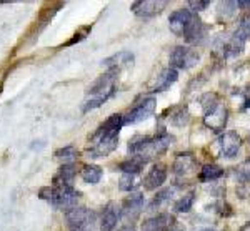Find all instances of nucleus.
<instances>
[{
    "mask_svg": "<svg viewBox=\"0 0 250 231\" xmlns=\"http://www.w3.org/2000/svg\"><path fill=\"white\" fill-rule=\"evenodd\" d=\"M124 127V115L115 113L95 130L90 136V147L87 150V155L90 158H104L110 155L119 147V133Z\"/></svg>",
    "mask_w": 250,
    "mask_h": 231,
    "instance_id": "obj_1",
    "label": "nucleus"
},
{
    "mask_svg": "<svg viewBox=\"0 0 250 231\" xmlns=\"http://www.w3.org/2000/svg\"><path fill=\"white\" fill-rule=\"evenodd\" d=\"M173 141H175L173 135L160 128V132L152 136H137V138L132 140L128 143V153H130V156H140L150 161L157 156L164 155L173 145Z\"/></svg>",
    "mask_w": 250,
    "mask_h": 231,
    "instance_id": "obj_2",
    "label": "nucleus"
},
{
    "mask_svg": "<svg viewBox=\"0 0 250 231\" xmlns=\"http://www.w3.org/2000/svg\"><path fill=\"white\" fill-rule=\"evenodd\" d=\"M117 75H119V72L117 70H107L105 74L100 75L99 78H97L95 82L88 87L85 102H83V107H82L83 113L102 107L107 100H110L112 96L115 95Z\"/></svg>",
    "mask_w": 250,
    "mask_h": 231,
    "instance_id": "obj_3",
    "label": "nucleus"
},
{
    "mask_svg": "<svg viewBox=\"0 0 250 231\" xmlns=\"http://www.w3.org/2000/svg\"><path fill=\"white\" fill-rule=\"evenodd\" d=\"M39 198L43 201H47L50 206H54L55 210H68L75 208L79 203L80 193L74 186L68 185H52L45 186L39 192Z\"/></svg>",
    "mask_w": 250,
    "mask_h": 231,
    "instance_id": "obj_4",
    "label": "nucleus"
},
{
    "mask_svg": "<svg viewBox=\"0 0 250 231\" xmlns=\"http://www.w3.org/2000/svg\"><path fill=\"white\" fill-rule=\"evenodd\" d=\"M205 113H204V125L208 130L215 133L224 132L225 125L229 120V110L224 103L219 100V96L215 93H207L202 98Z\"/></svg>",
    "mask_w": 250,
    "mask_h": 231,
    "instance_id": "obj_5",
    "label": "nucleus"
},
{
    "mask_svg": "<svg viewBox=\"0 0 250 231\" xmlns=\"http://www.w3.org/2000/svg\"><path fill=\"white\" fill-rule=\"evenodd\" d=\"M250 38V15H244L239 20L235 32L232 34V38L222 47V54L224 57H235L244 50L245 43Z\"/></svg>",
    "mask_w": 250,
    "mask_h": 231,
    "instance_id": "obj_6",
    "label": "nucleus"
},
{
    "mask_svg": "<svg viewBox=\"0 0 250 231\" xmlns=\"http://www.w3.org/2000/svg\"><path fill=\"white\" fill-rule=\"evenodd\" d=\"M65 220L72 231H88V228H92V225L97 221V214L83 206H75L65 212Z\"/></svg>",
    "mask_w": 250,
    "mask_h": 231,
    "instance_id": "obj_7",
    "label": "nucleus"
},
{
    "mask_svg": "<svg viewBox=\"0 0 250 231\" xmlns=\"http://www.w3.org/2000/svg\"><path fill=\"white\" fill-rule=\"evenodd\" d=\"M155 108H157V102L154 96H144L142 100H139L132 107V110H128L124 115V125H135L150 118L155 113Z\"/></svg>",
    "mask_w": 250,
    "mask_h": 231,
    "instance_id": "obj_8",
    "label": "nucleus"
},
{
    "mask_svg": "<svg viewBox=\"0 0 250 231\" xmlns=\"http://www.w3.org/2000/svg\"><path fill=\"white\" fill-rule=\"evenodd\" d=\"M200 62V54L192 47L179 45L170 54V68L173 70H188Z\"/></svg>",
    "mask_w": 250,
    "mask_h": 231,
    "instance_id": "obj_9",
    "label": "nucleus"
},
{
    "mask_svg": "<svg viewBox=\"0 0 250 231\" xmlns=\"http://www.w3.org/2000/svg\"><path fill=\"white\" fill-rule=\"evenodd\" d=\"M193 20H195V15L192 14L188 9H179L173 14H170L168 17V28L173 35L177 37H185L187 32L190 30Z\"/></svg>",
    "mask_w": 250,
    "mask_h": 231,
    "instance_id": "obj_10",
    "label": "nucleus"
},
{
    "mask_svg": "<svg viewBox=\"0 0 250 231\" xmlns=\"http://www.w3.org/2000/svg\"><path fill=\"white\" fill-rule=\"evenodd\" d=\"M197 167H199V163H197L195 155L190 152H184L177 153L172 165V172L180 178H187L193 175V173H197Z\"/></svg>",
    "mask_w": 250,
    "mask_h": 231,
    "instance_id": "obj_11",
    "label": "nucleus"
},
{
    "mask_svg": "<svg viewBox=\"0 0 250 231\" xmlns=\"http://www.w3.org/2000/svg\"><path fill=\"white\" fill-rule=\"evenodd\" d=\"M142 231H180L170 213H159L142 223Z\"/></svg>",
    "mask_w": 250,
    "mask_h": 231,
    "instance_id": "obj_12",
    "label": "nucleus"
},
{
    "mask_svg": "<svg viewBox=\"0 0 250 231\" xmlns=\"http://www.w3.org/2000/svg\"><path fill=\"white\" fill-rule=\"evenodd\" d=\"M217 148H219V155L222 158H233L242 148V138L237 133L227 132L219 136L217 140Z\"/></svg>",
    "mask_w": 250,
    "mask_h": 231,
    "instance_id": "obj_13",
    "label": "nucleus"
},
{
    "mask_svg": "<svg viewBox=\"0 0 250 231\" xmlns=\"http://www.w3.org/2000/svg\"><path fill=\"white\" fill-rule=\"evenodd\" d=\"M168 5L167 0H139L132 5V12L140 19H152L162 14V10Z\"/></svg>",
    "mask_w": 250,
    "mask_h": 231,
    "instance_id": "obj_14",
    "label": "nucleus"
},
{
    "mask_svg": "<svg viewBox=\"0 0 250 231\" xmlns=\"http://www.w3.org/2000/svg\"><path fill=\"white\" fill-rule=\"evenodd\" d=\"M120 218H122V206L115 203V201H108L102 210L100 228H102V231H114L119 225Z\"/></svg>",
    "mask_w": 250,
    "mask_h": 231,
    "instance_id": "obj_15",
    "label": "nucleus"
},
{
    "mask_svg": "<svg viewBox=\"0 0 250 231\" xmlns=\"http://www.w3.org/2000/svg\"><path fill=\"white\" fill-rule=\"evenodd\" d=\"M144 208V194L142 193H130V196L125 198L122 203V216L132 225V221H135L139 218V214L142 213Z\"/></svg>",
    "mask_w": 250,
    "mask_h": 231,
    "instance_id": "obj_16",
    "label": "nucleus"
},
{
    "mask_svg": "<svg viewBox=\"0 0 250 231\" xmlns=\"http://www.w3.org/2000/svg\"><path fill=\"white\" fill-rule=\"evenodd\" d=\"M177 78H179L177 70H173V68H170V67L164 68V70L160 72V74L157 75L150 83H148V92L159 93V92L168 90V88H170L172 85L177 82Z\"/></svg>",
    "mask_w": 250,
    "mask_h": 231,
    "instance_id": "obj_17",
    "label": "nucleus"
},
{
    "mask_svg": "<svg viewBox=\"0 0 250 231\" xmlns=\"http://www.w3.org/2000/svg\"><path fill=\"white\" fill-rule=\"evenodd\" d=\"M165 180H167V167L164 163H155L154 167L148 170L147 176L144 180V186L145 190L152 192V190L160 188L165 183Z\"/></svg>",
    "mask_w": 250,
    "mask_h": 231,
    "instance_id": "obj_18",
    "label": "nucleus"
},
{
    "mask_svg": "<svg viewBox=\"0 0 250 231\" xmlns=\"http://www.w3.org/2000/svg\"><path fill=\"white\" fill-rule=\"evenodd\" d=\"M134 62H135L134 54H130V52H127V50H122V52H117L115 55L105 58L102 62V65L107 68V70L120 72L122 68H130L132 65H134Z\"/></svg>",
    "mask_w": 250,
    "mask_h": 231,
    "instance_id": "obj_19",
    "label": "nucleus"
},
{
    "mask_svg": "<svg viewBox=\"0 0 250 231\" xmlns=\"http://www.w3.org/2000/svg\"><path fill=\"white\" fill-rule=\"evenodd\" d=\"M207 32H208L207 25H205L202 20L195 15V20H193L190 30H188L187 35H185V42L192 43V45H200V43L205 40V37H207Z\"/></svg>",
    "mask_w": 250,
    "mask_h": 231,
    "instance_id": "obj_20",
    "label": "nucleus"
},
{
    "mask_svg": "<svg viewBox=\"0 0 250 231\" xmlns=\"http://www.w3.org/2000/svg\"><path fill=\"white\" fill-rule=\"evenodd\" d=\"M167 113H168L167 116L168 123L173 125V127H184L190 120V113H188V108L185 105H177V107L168 108Z\"/></svg>",
    "mask_w": 250,
    "mask_h": 231,
    "instance_id": "obj_21",
    "label": "nucleus"
},
{
    "mask_svg": "<svg viewBox=\"0 0 250 231\" xmlns=\"http://www.w3.org/2000/svg\"><path fill=\"white\" fill-rule=\"evenodd\" d=\"M148 161L145 158H140V156H130L127 158L122 163H119V170L122 173H130V175H139L140 172L145 168Z\"/></svg>",
    "mask_w": 250,
    "mask_h": 231,
    "instance_id": "obj_22",
    "label": "nucleus"
},
{
    "mask_svg": "<svg viewBox=\"0 0 250 231\" xmlns=\"http://www.w3.org/2000/svg\"><path fill=\"white\" fill-rule=\"evenodd\" d=\"M75 173H77V170H75L74 165H62V167L59 168L57 175H55V178H54V185L72 186V183H74V178H75Z\"/></svg>",
    "mask_w": 250,
    "mask_h": 231,
    "instance_id": "obj_23",
    "label": "nucleus"
},
{
    "mask_svg": "<svg viewBox=\"0 0 250 231\" xmlns=\"http://www.w3.org/2000/svg\"><path fill=\"white\" fill-rule=\"evenodd\" d=\"M224 168L219 167V165H204L202 170L199 172V180L202 183H207V181H215L219 180L220 176H224Z\"/></svg>",
    "mask_w": 250,
    "mask_h": 231,
    "instance_id": "obj_24",
    "label": "nucleus"
},
{
    "mask_svg": "<svg viewBox=\"0 0 250 231\" xmlns=\"http://www.w3.org/2000/svg\"><path fill=\"white\" fill-rule=\"evenodd\" d=\"M102 168L97 167V165H85L82 168V180L88 185H97L102 180Z\"/></svg>",
    "mask_w": 250,
    "mask_h": 231,
    "instance_id": "obj_25",
    "label": "nucleus"
},
{
    "mask_svg": "<svg viewBox=\"0 0 250 231\" xmlns=\"http://www.w3.org/2000/svg\"><path fill=\"white\" fill-rule=\"evenodd\" d=\"M140 185V176L139 175H130V173H124L119 180V188L122 192H128L132 193L134 190L139 188Z\"/></svg>",
    "mask_w": 250,
    "mask_h": 231,
    "instance_id": "obj_26",
    "label": "nucleus"
},
{
    "mask_svg": "<svg viewBox=\"0 0 250 231\" xmlns=\"http://www.w3.org/2000/svg\"><path fill=\"white\" fill-rule=\"evenodd\" d=\"M55 156H57L63 165H74V161L79 158V152L75 147L68 145V147L57 150V152H55Z\"/></svg>",
    "mask_w": 250,
    "mask_h": 231,
    "instance_id": "obj_27",
    "label": "nucleus"
},
{
    "mask_svg": "<svg viewBox=\"0 0 250 231\" xmlns=\"http://www.w3.org/2000/svg\"><path fill=\"white\" fill-rule=\"evenodd\" d=\"M193 201H195V192H188L185 193L175 205H173V212L175 213H188L193 206Z\"/></svg>",
    "mask_w": 250,
    "mask_h": 231,
    "instance_id": "obj_28",
    "label": "nucleus"
},
{
    "mask_svg": "<svg viewBox=\"0 0 250 231\" xmlns=\"http://www.w3.org/2000/svg\"><path fill=\"white\" fill-rule=\"evenodd\" d=\"M173 192H175V188H165L162 192H159L154 196V200L150 201V205H148V208L150 210H155V208H160L162 205H165L167 201L172 200L173 196Z\"/></svg>",
    "mask_w": 250,
    "mask_h": 231,
    "instance_id": "obj_29",
    "label": "nucleus"
},
{
    "mask_svg": "<svg viewBox=\"0 0 250 231\" xmlns=\"http://www.w3.org/2000/svg\"><path fill=\"white\" fill-rule=\"evenodd\" d=\"M235 178L239 183H247V181H250V156L245 158L239 167L235 168Z\"/></svg>",
    "mask_w": 250,
    "mask_h": 231,
    "instance_id": "obj_30",
    "label": "nucleus"
},
{
    "mask_svg": "<svg viewBox=\"0 0 250 231\" xmlns=\"http://www.w3.org/2000/svg\"><path fill=\"white\" fill-rule=\"evenodd\" d=\"M237 7H239V3H237V2H222V3H219L220 19H224V20L232 19L233 15H235Z\"/></svg>",
    "mask_w": 250,
    "mask_h": 231,
    "instance_id": "obj_31",
    "label": "nucleus"
},
{
    "mask_svg": "<svg viewBox=\"0 0 250 231\" xmlns=\"http://www.w3.org/2000/svg\"><path fill=\"white\" fill-rule=\"evenodd\" d=\"M187 5L192 14H199V12L205 10L208 5H210V0H190Z\"/></svg>",
    "mask_w": 250,
    "mask_h": 231,
    "instance_id": "obj_32",
    "label": "nucleus"
},
{
    "mask_svg": "<svg viewBox=\"0 0 250 231\" xmlns=\"http://www.w3.org/2000/svg\"><path fill=\"white\" fill-rule=\"evenodd\" d=\"M239 3V7H242L244 10H250V2H245V0H240V2H237Z\"/></svg>",
    "mask_w": 250,
    "mask_h": 231,
    "instance_id": "obj_33",
    "label": "nucleus"
},
{
    "mask_svg": "<svg viewBox=\"0 0 250 231\" xmlns=\"http://www.w3.org/2000/svg\"><path fill=\"white\" fill-rule=\"evenodd\" d=\"M240 231H250V221H249V223H245V225L240 228Z\"/></svg>",
    "mask_w": 250,
    "mask_h": 231,
    "instance_id": "obj_34",
    "label": "nucleus"
},
{
    "mask_svg": "<svg viewBox=\"0 0 250 231\" xmlns=\"http://www.w3.org/2000/svg\"><path fill=\"white\" fill-rule=\"evenodd\" d=\"M120 231H135L134 226H127V228H124V230H120Z\"/></svg>",
    "mask_w": 250,
    "mask_h": 231,
    "instance_id": "obj_35",
    "label": "nucleus"
},
{
    "mask_svg": "<svg viewBox=\"0 0 250 231\" xmlns=\"http://www.w3.org/2000/svg\"><path fill=\"white\" fill-rule=\"evenodd\" d=\"M200 231H217V230H213V228H204V230H200Z\"/></svg>",
    "mask_w": 250,
    "mask_h": 231,
    "instance_id": "obj_36",
    "label": "nucleus"
},
{
    "mask_svg": "<svg viewBox=\"0 0 250 231\" xmlns=\"http://www.w3.org/2000/svg\"><path fill=\"white\" fill-rule=\"evenodd\" d=\"M249 145H250V135H249Z\"/></svg>",
    "mask_w": 250,
    "mask_h": 231,
    "instance_id": "obj_37",
    "label": "nucleus"
}]
</instances>
